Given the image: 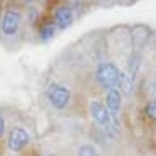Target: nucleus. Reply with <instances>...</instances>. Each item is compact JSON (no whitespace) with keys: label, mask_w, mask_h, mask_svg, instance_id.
<instances>
[{"label":"nucleus","mask_w":156,"mask_h":156,"mask_svg":"<svg viewBox=\"0 0 156 156\" xmlns=\"http://www.w3.org/2000/svg\"><path fill=\"white\" fill-rule=\"evenodd\" d=\"M28 143H30V135H28L27 130L22 128V126H15V128H12L10 135H8V140H7V145H8V148H10L12 151L18 153V151L27 148Z\"/></svg>","instance_id":"obj_5"},{"label":"nucleus","mask_w":156,"mask_h":156,"mask_svg":"<svg viewBox=\"0 0 156 156\" xmlns=\"http://www.w3.org/2000/svg\"><path fill=\"white\" fill-rule=\"evenodd\" d=\"M5 133V119H3V115L0 113V136Z\"/></svg>","instance_id":"obj_11"},{"label":"nucleus","mask_w":156,"mask_h":156,"mask_svg":"<svg viewBox=\"0 0 156 156\" xmlns=\"http://www.w3.org/2000/svg\"><path fill=\"white\" fill-rule=\"evenodd\" d=\"M20 25H22V13L16 8H10L5 12L2 18V31L7 36H13L18 33Z\"/></svg>","instance_id":"obj_4"},{"label":"nucleus","mask_w":156,"mask_h":156,"mask_svg":"<svg viewBox=\"0 0 156 156\" xmlns=\"http://www.w3.org/2000/svg\"><path fill=\"white\" fill-rule=\"evenodd\" d=\"M105 107H107V110L112 113V117H115V119H119V112L122 108V94L119 89H110L107 90V94H105Z\"/></svg>","instance_id":"obj_6"},{"label":"nucleus","mask_w":156,"mask_h":156,"mask_svg":"<svg viewBox=\"0 0 156 156\" xmlns=\"http://www.w3.org/2000/svg\"><path fill=\"white\" fill-rule=\"evenodd\" d=\"M46 99L54 108L62 110L71 102V89L67 86H64V84L51 82L48 86V89H46Z\"/></svg>","instance_id":"obj_3"},{"label":"nucleus","mask_w":156,"mask_h":156,"mask_svg":"<svg viewBox=\"0 0 156 156\" xmlns=\"http://www.w3.org/2000/svg\"><path fill=\"white\" fill-rule=\"evenodd\" d=\"M77 156H100L99 150L92 145H82L77 150Z\"/></svg>","instance_id":"obj_8"},{"label":"nucleus","mask_w":156,"mask_h":156,"mask_svg":"<svg viewBox=\"0 0 156 156\" xmlns=\"http://www.w3.org/2000/svg\"><path fill=\"white\" fill-rule=\"evenodd\" d=\"M145 113H146V117H148V119H151V120L156 122V100H153V102H150V104H146Z\"/></svg>","instance_id":"obj_9"},{"label":"nucleus","mask_w":156,"mask_h":156,"mask_svg":"<svg viewBox=\"0 0 156 156\" xmlns=\"http://www.w3.org/2000/svg\"><path fill=\"white\" fill-rule=\"evenodd\" d=\"M95 79L104 89H117L120 81V69L113 62H100L95 69Z\"/></svg>","instance_id":"obj_2"},{"label":"nucleus","mask_w":156,"mask_h":156,"mask_svg":"<svg viewBox=\"0 0 156 156\" xmlns=\"http://www.w3.org/2000/svg\"><path fill=\"white\" fill-rule=\"evenodd\" d=\"M89 112L92 120L97 125H100L105 132H108L110 135H117L119 133V119L112 117V113L107 110V107L99 102V100H92L89 104Z\"/></svg>","instance_id":"obj_1"},{"label":"nucleus","mask_w":156,"mask_h":156,"mask_svg":"<svg viewBox=\"0 0 156 156\" xmlns=\"http://www.w3.org/2000/svg\"><path fill=\"white\" fill-rule=\"evenodd\" d=\"M41 36L44 38V40H48V38H51L54 35V25L51 23H48V25H44V27H41Z\"/></svg>","instance_id":"obj_10"},{"label":"nucleus","mask_w":156,"mask_h":156,"mask_svg":"<svg viewBox=\"0 0 156 156\" xmlns=\"http://www.w3.org/2000/svg\"><path fill=\"white\" fill-rule=\"evenodd\" d=\"M54 22H56L58 28H67L74 22V13L73 8L67 5H59L54 10Z\"/></svg>","instance_id":"obj_7"}]
</instances>
